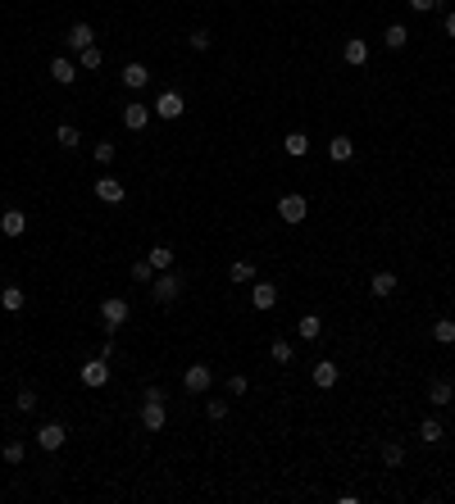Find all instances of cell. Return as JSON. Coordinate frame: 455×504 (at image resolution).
Returning a JSON list of instances; mask_svg holds the SVG:
<instances>
[{
	"label": "cell",
	"instance_id": "obj_1",
	"mask_svg": "<svg viewBox=\"0 0 455 504\" xmlns=\"http://www.w3.org/2000/svg\"><path fill=\"white\" fill-rule=\"evenodd\" d=\"M169 414H164V391H146L141 400V427L146 432H164Z\"/></svg>",
	"mask_w": 455,
	"mask_h": 504
},
{
	"label": "cell",
	"instance_id": "obj_2",
	"mask_svg": "<svg viewBox=\"0 0 455 504\" xmlns=\"http://www.w3.org/2000/svg\"><path fill=\"white\" fill-rule=\"evenodd\" d=\"M128 314H132V305H128L123 295H105V300H100V318H105L109 336H118V327L128 323Z\"/></svg>",
	"mask_w": 455,
	"mask_h": 504
},
{
	"label": "cell",
	"instance_id": "obj_3",
	"mask_svg": "<svg viewBox=\"0 0 455 504\" xmlns=\"http://www.w3.org/2000/svg\"><path fill=\"white\" fill-rule=\"evenodd\" d=\"M151 295H155L160 305H173L178 295H183V277H178L173 268H164V273H155V277H151Z\"/></svg>",
	"mask_w": 455,
	"mask_h": 504
},
{
	"label": "cell",
	"instance_id": "obj_4",
	"mask_svg": "<svg viewBox=\"0 0 455 504\" xmlns=\"http://www.w3.org/2000/svg\"><path fill=\"white\" fill-rule=\"evenodd\" d=\"M305 214H310V200L296 196V191H287V196L278 200V219L291 223V228H296V223H305Z\"/></svg>",
	"mask_w": 455,
	"mask_h": 504
},
{
	"label": "cell",
	"instance_id": "obj_5",
	"mask_svg": "<svg viewBox=\"0 0 455 504\" xmlns=\"http://www.w3.org/2000/svg\"><path fill=\"white\" fill-rule=\"evenodd\" d=\"M183 386H187V395H205V391L214 386V368L210 363H192V368L183 372Z\"/></svg>",
	"mask_w": 455,
	"mask_h": 504
},
{
	"label": "cell",
	"instance_id": "obj_6",
	"mask_svg": "<svg viewBox=\"0 0 455 504\" xmlns=\"http://www.w3.org/2000/svg\"><path fill=\"white\" fill-rule=\"evenodd\" d=\"M183 114H187V100H183L178 91H164V95L155 100V118H164V123H178Z\"/></svg>",
	"mask_w": 455,
	"mask_h": 504
},
{
	"label": "cell",
	"instance_id": "obj_7",
	"mask_svg": "<svg viewBox=\"0 0 455 504\" xmlns=\"http://www.w3.org/2000/svg\"><path fill=\"white\" fill-rule=\"evenodd\" d=\"M105 381H109V359H105V354H96V359H87V363H82V386L100 391Z\"/></svg>",
	"mask_w": 455,
	"mask_h": 504
},
{
	"label": "cell",
	"instance_id": "obj_8",
	"mask_svg": "<svg viewBox=\"0 0 455 504\" xmlns=\"http://www.w3.org/2000/svg\"><path fill=\"white\" fill-rule=\"evenodd\" d=\"M64 441H68V427H64V423H41V427H37V446H41V450H59Z\"/></svg>",
	"mask_w": 455,
	"mask_h": 504
},
{
	"label": "cell",
	"instance_id": "obj_9",
	"mask_svg": "<svg viewBox=\"0 0 455 504\" xmlns=\"http://www.w3.org/2000/svg\"><path fill=\"white\" fill-rule=\"evenodd\" d=\"M64 41H68V50H73V55H82L87 46H96V28H91V23H73Z\"/></svg>",
	"mask_w": 455,
	"mask_h": 504
},
{
	"label": "cell",
	"instance_id": "obj_10",
	"mask_svg": "<svg viewBox=\"0 0 455 504\" xmlns=\"http://www.w3.org/2000/svg\"><path fill=\"white\" fill-rule=\"evenodd\" d=\"M151 114H155V109H151V105H141V100L123 105V123H128V132H141V127L151 123Z\"/></svg>",
	"mask_w": 455,
	"mask_h": 504
},
{
	"label": "cell",
	"instance_id": "obj_11",
	"mask_svg": "<svg viewBox=\"0 0 455 504\" xmlns=\"http://www.w3.org/2000/svg\"><path fill=\"white\" fill-rule=\"evenodd\" d=\"M310 377H314V386H319V391H332L341 372H337V363H332V359H319V363L310 368Z\"/></svg>",
	"mask_w": 455,
	"mask_h": 504
},
{
	"label": "cell",
	"instance_id": "obj_12",
	"mask_svg": "<svg viewBox=\"0 0 455 504\" xmlns=\"http://www.w3.org/2000/svg\"><path fill=\"white\" fill-rule=\"evenodd\" d=\"M369 291H373V300H387V295H396V273L378 268V273L369 277Z\"/></svg>",
	"mask_w": 455,
	"mask_h": 504
},
{
	"label": "cell",
	"instance_id": "obj_13",
	"mask_svg": "<svg viewBox=\"0 0 455 504\" xmlns=\"http://www.w3.org/2000/svg\"><path fill=\"white\" fill-rule=\"evenodd\" d=\"M123 182L118 178H96V200H105V205H123Z\"/></svg>",
	"mask_w": 455,
	"mask_h": 504
},
{
	"label": "cell",
	"instance_id": "obj_14",
	"mask_svg": "<svg viewBox=\"0 0 455 504\" xmlns=\"http://www.w3.org/2000/svg\"><path fill=\"white\" fill-rule=\"evenodd\" d=\"M50 77H55L59 86H73V82H78V64H73V59H68V55L50 59Z\"/></svg>",
	"mask_w": 455,
	"mask_h": 504
},
{
	"label": "cell",
	"instance_id": "obj_15",
	"mask_svg": "<svg viewBox=\"0 0 455 504\" xmlns=\"http://www.w3.org/2000/svg\"><path fill=\"white\" fill-rule=\"evenodd\" d=\"M251 305L260 309V314H264V309H273V305H278V286H273V282H255L251 286Z\"/></svg>",
	"mask_w": 455,
	"mask_h": 504
},
{
	"label": "cell",
	"instance_id": "obj_16",
	"mask_svg": "<svg viewBox=\"0 0 455 504\" xmlns=\"http://www.w3.org/2000/svg\"><path fill=\"white\" fill-rule=\"evenodd\" d=\"M0 232H5V237H23V232H28V214L23 210H5L0 214Z\"/></svg>",
	"mask_w": 455,
	"mask_h": 504
},
{
	"label": "cell",
	"instance_id": "obj_17",
	"mask_svg": "<svg viewBox=\"0 0 455 504\" xmlns=\"http://www.w3.org/2000/svg\"><path fill=\"white\" fill-rule=\"evenodd\" d=\"M341 59H346L350 68H360V64L369 59V41H364V37H350L346 46H341Z\"/></svg>",
	"mask_w": 455,
	"mask_h": 504
},
{
	"label": "cell",
	"instance_id": "obj_18",
	"mask_svg": "<svg viewBox=\"0 0 455 504\" xmlns=\"http://www.w3.org/2000/svg\"><path fill=\"white\" fill-rule=\"evenodd\" d=\"M455 400V386L446 377H433V386H428V404H437V409H442V404H451Z\"/></svg>",
	"mask_w": 455,
	"mask_h": 504
},
{
	"label": "cell",
	"instance_id": "obj_19",
	"mask_svg": "<svg viewBox=\"0 0 455 504\" xmlns=\"http://www.w3.org/2000/svg\"><path fill=\"white\" fill-rule=\"evenodd\" d=\"M28 305V295H23V286H5V291H0V309H5V314H19V309Z\"/></svg>",
	"mask_w": 455,
	"mask_h": 504
},
{
	"label": "cell",
	"instance_id": "obj_20",
	"mask_svg": "<svg viewBox=\"0 0 455 504\" xmlns=\"http://www.w3.org/2000/svg\"><path fill=\"white\" fill-rule=\"evenodd\" d=\"M350 155H355V141H350V136H332L328 141V159L332 164H346Z\"/></svg>",
	"mask_w": 455,
	"mask_h": 504
},
{
	"label": "cell",
	"instance_id": "obj_21",
	"mask_svg": "<svg viewBox=\"0 0 455 504\" xmlns=\"http://www.w3.org/2000/svg\"><path fill=\"white\" fill-rule=\"evenodd\" d=\"M55 141H59V150H78V145H82V132H78L73 123H59V127H55Z\"/></svg>",
	"mask_w": 455,
	"mask_h": 504
},
{
	"label": "cell",
	"instance_id": "obj_22",
	"mask_svg": "<svg viewBox=\"0 0 455 504\" xmlns=\"http://www.w3.org/2000/svg\"><path fill=\"white\" fill-rule=\"evenodd\" d=\"M282 150H287L291 159H305V155H310V136H305V132H287V141H282Z\"/></svg>",
	"mask_w": 455,
	"mask_h": 504
},
{
	"label": "cell",
	"instance_id": "obj_23",
	"mask_svg": "<svg viewBox=\"0 0 455 504\" xmlns=\"http://www.w3.org/2000/svg\"><path fill=\"white\" fill-rule=\"evenodd\" d=\"M296 332H300V341H319V336H323V318L319 314H305L296 323Z\"/></svg>",
	"mask_w": 455,
	"mask_h": 504
},
{
	"label": "cell",
	"instance_id": "obj_24",
	"mask_svg": "<svg viewBox=\"0 0 455 504\" xmlns=\"http://www.w3.org/2000/svg\"><path fill=\"white\" fill-rule=\"evenodd\" d=\"M442 436H446V427L437 418H424L419 423V441H424V446H442Z\"/></svg>",
	"mask_w": 455,
	"mask_h": 504
},
{
	"label": "cell",
	"instance_id": "obj_25",
	"mask_svg": "<svg viewBox=\"0 0 455 504\" xmlns=\"http://www.w3.org/2000/svg\"><path fill=\"white\" fill-rule=\"evenodd\" d=\"M383 41H387V50H406L410 46V28L406 23H392V28L383 32Z\"/></svg>",
	"mask_w": 455,
	"mask_h": 504
},
{
	"label": "cell",
	"instance_id": "obj_26",
	"mask_svg": "<svg viewBox=\"0 0 455 504\" xmlns=\"http://www.w3.org/2000/svg\"><path fill=\"white\" fill-rule=\"evenodd\" d=\"M146 82H151V68H146V64H128V68H123V86H132V91H141Z\"/></svg>",
	"mask_w": 455,
	"mask_h": 504
},
{
	"label": "cell",
	"instance_id": "obj_27",
	"mask_svg": "<svg viewBox=\"0 0 455 504\" xmlns=\"http://www.w3.org/2000/svg\"><path fill=\"white\" fill-rule=\"evenodd\" d=\"M378 455H383V464H387V468H401V464H406V446H401V441H383V450H378Z\"/></svg>",
	"mask_w": 455,
	"mask_h": 504
},
{
	"label": "cell",
	"instance_id": "obj_28",
	"mask_svg": "<svg viewBox=\"0 0 455 504\" xmlns=\"http://www.w3.org/2000/svg\"><path fill=\"white\" fill-rule=\"evenodd\" d=\"M146 259H151V268H155V273L173 268V250H169V246H151V250H146Z\"/></svg>",
	"mask_w": 455,
	"mask_h": 504
},
{
	"label": "cell",
	"instance_id": "obj_29",
	"mask_svg": "<svg viewBox=\"0 0 455 504\" xmlns=\"http://www.w3.org/2000/svg\"><path fill=\"white\" fill-rule=\"evenodd\" d=\"M0 459H5L10 468H19L23 459H28V446H23V441H5V450H0Z\"/></svg>",
	"mask_w": 455,
	"mask_h": 504
},
{
	"label": "cell",
	"instance_id": "obj_30",
	"mask_svg": "<svg viewBox=\"0 0 455 504\" xmlns=\"http://www.w3.org/2000/svg\"><path fill=\"white\" fill-rule=\"evenodd\" d=\"M228 282H255V264H251V259H237V264H228Z\"/></svg>",
	"mask_w": 455,
	"mask_h": 504
},
{
	"label": "cell",
	"instance_id": "obj_31",
	"mask_svg": "<svg viewBox=\"0 0 455 504\" xmlns=\"http://www.w3.org/2000/svg\"><path fill=\"white\" fill-rule=\"evenodd\" d=\"M433 341L437 345H451L455 341V318H437V323H433Z\"/></svg>",
	"mask_w": 455,
	"mask_h": 504
},
{
	"label": "cell",
	"instance_id": "obj_32",
	"mask_svg": "<svg viewBox=\"0 0 455 504\" xmlns=\"http://www.w3.org/2000/svg\"><path fill=\"white\" fill-rule=\"evenodd\" d=\"M269 359H273V363H291V359H296L291 341H273V345H269Z\"/></svg>",
	"mask_w": 455,
	"mask_h": 504
},
{
	"label": "cell",
	"instance_id": "obj_33",
	"mask_svg": "<svg viewBox=\"0 0 455 504\" xmlns=\"http://www.w3.org/2000/svg\"><path fill=\"white\" fill-rule=\"evenodd\" d=\"M151 277H155V268H151V259H137V264H132V282L151 286Z\"/></svg>",
	"mask_w": 455,
	"mask_h": 504
},
{
	"label": "cell",
	"instance_id": "obj_34",
	"mask_svg": "<svg viewBox=\"0 0 455 504\" xmlns=\"http://www.w3.org/2000/svg\"><path fill=\"white\" fill-rule=\"evenodd\" d=\"M78 64H82V68H87V73H91V68H100V64H105V55H100L96 46H87V50H82V55H78Z\"/></svg>",
	"mask_w": 455,
	"mask_h": 504
},
{
	"label": "cell",
	"instance_id": "obj_35",
	"mask_svg": "<svg viewBox=\"0 0 455 504\" xmlns=\"http://www.w3.org/2000/svg\"><path fill=\"white\" fill-rule=\"evenodd\" d=\"M14 404H19V414H32V409H37V391H32V386H23Z\"/></svg>",
	"mask_w": 455,
	"mask_h": 504
},
{
	"label": "cell",
	"instance_id": "obj_36",
	"mask_svg": "<svg viewBox=\"0 0 455 504\" xmlns=\"http://www.w3.org/2000/svg\"><path fill=\"white\" fill-rule=\"evenodd\" d=\"M187 41H192V50H210V46H214V37H210L205 28H196V32H192Z\"/></svg>",
	"mask_w": 455,
	"mask_h": 504
},
{
	"label": "cell",
	"instance_id": "obj_37",
	"mask_svg": "<svg viewBox=\"0 0 455 504\" xmlns=\"http://www.w3.org/2000/svg\"><path fill=\"white\" fill-rule=\"evenodd\" d=\"M114 155H118L114 141H100V145H96V164H114Z\"/></svg>",
	"mask_w": 455,
	"mask_h": 504
},
{
	"label": "cell",
	"instance_id": "obj_38",
	"mask_svg": "<svg viewBox=\"0 0 455 504\" xmlns=\"http://www.w3.org/2000/svg\"><path fill=\"white\" fill-rule=\"evenodd\" d=\"M205 414H210L214 423H223V418H228V400H210V404H205Z\"/></svg>",
	"mask_w": 455,
	"mask_h": 504
},
{
	"label": "cell",
	"instance_id": "obj_39",
	"mask_svg": "<svg viewBox=\"0 0 455 504\" xmlns=\"http://www.w3.org/2000/svg\"><path fill=\"white\" fill-rule=\"evenodd\" d=\"M246 386H251V381H246L242 372H233V377H228V395H246Z\"/></svg>",
	"mask_w": 455,
	"mask_h": 504
},
{
	"label": "cell",
	"instance_id": "obj_40",
	"mask_svg": "<svg viewBox=\"0 0 455 504\" xmlns=\"http://www.w3.org/2000/svg\"><path fill=\"white\" fill-rule=\"evenodd\" d=\"M442 0H410V10H419V14H433Z\"/></svg>",
	"mask_w": 455,
	"mask_h": 504
},
{
	"label": "cell",
	"instance_id": "obj_41",
	"mask_svg": "<svg viewBox=\"0 0 455 504\" xmlns=\"http://www.w3.org/2000/svg\"><path fill=\"white\" fill-rule=\"evenodd\" d=\"M446 37H455V10L446 14Z\"/></svg>",
	"mask_w": 455,
	"mask_h": 504
}]
</instances>
